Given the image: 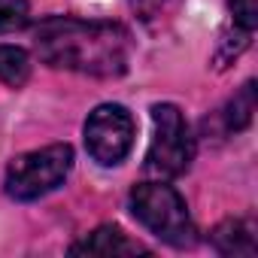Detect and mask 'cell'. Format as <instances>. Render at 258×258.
Returning <instances> with one entry per match:
<instances>
[{"label":"cell","mask_w":258,"mask_h":258,"mask_svg":"<svg viewBox=\"0 0 258 258\" xmlns=\"http://www.w3.org/2000/svg\"><path fill=\"white\" fill-rule=\"evenodd\" d=\"M34 49L49 67L115 79L127 70L131 34L115 22H82L70 16H55L37 25Z\"/></svg>","instance_id":"obj_1"},{"label":"cell","mask_w":258,"mask_h":258,"mask_svg":"<svg viewBox=\"0 0 258 258\" xmlns=\"http://www.w3.org/2000/svg\"><path fill=\"white\" fill-rule=\"evenodd\" d=\"M131 213L140 225H146L155 237H161L164 243H170L176 249L191 246L198 240L188 207L173 185H164V182L134 185L131 188Z\"/></svg>","instance_id":"obj_2"},{"label":"cell","mask_w":258,"mask_h":258,"mask_svg":"<svg viewBox=\"0 0 258 258\" xmlns=\"http://www.w3.org/2000/svg\"><path fill=\"white\" fill-rule=\"evenodd\" d=\"M155 134L146 152V170L158 179L182 176L195 161V137L188 131V121L173 103H155L152 106Z\"/></svg>","instance_id":"obj_3"},{"label":"cell","mask_w":258,"mask_h":258,"mask_svg":"<svg viewBox=\"0 0 258 258\" xmlns=\"http://www.w3.org/2000/svg\"><path fill=\"white\" fill-rule=\"evenodd\" d=\"M73 167V149L67 143H55L37 152H25L13 158L7 167L4 188L13 201H37L49 191H55Z\"/></svg>","instance_id":"obj_4"},{"label":"cell","mask_w":258,"mask_h":258,"mask_svg":"<svg viewBox=\"0 0 258 258\" xmlns=\"http://www.w3.org/2000/svg\"><path fill=\"white\" fill-rule=\"evenodd\" d=\"M134 146V118L118 103H100L85 118V149L97 164H118Z\"/></svg>","instance_id":"obj_5"},{"label":"cell","mask_w":258,"mask_h":258,"mask_svg":"<svg viewBox=\"0 0 258 258\" xmlns=\"http://www.w3.org/2000/svg\"><path fill=\"white\" fill-rule=\"evenodd\" d=\"M70 252L73 255H149L146 246L134 243L131 237H127L121 228H115V225H103V228L91 231L85 240L73 243Z\"/></svg>","instance_id":"obj_6"},{"label":"cell","mask_w":258,"mask_h":258,"mask_svg":"<svg viewBox=\"0 0 258 258\" xmlns=\"http://www.w3.org/2000/svg\"><path fill=\"white\" fill-rule=\"evenodd\" d=\"M213 246L222 255H243L255 258L258 255V240H255V222L252 219H228L213 231Z\"/></svg>","instance_id":"obj_7"},{"label":"cell","mask_w":258,"mask_h":258,"mask_svg":"<svg viewBox=\"0 0 258 258\" xmlns=\"http://www.w3.org/2000/svg\"><path fill=\"white\" fill-rule=\"evenodd\" d=\"M31 76V58L19 46H0V82L10 88H22Z\"/></svg>","instance_id":"obj_8"},{"label":"cell","mask_w":258,"mask_h":258,"mask_svg":"<svg viewBox=\"0 0 258 258\" xmlns=\"http://www.w3.org/2000/svg\"><path fill=\"white\" fill-rule=\"evenodd\" d=\"M252 112H255V82H246V85L231 97V103H228L225 112H222L225 127H228V131H243V127L252 121Z\"/></svg>","instance_id":"obj_9"},{"label":"cell","mask_w":258,"mask_h":258,"mask_svg":"<svg viewBox=\"0 0 258 258\" xmlns=\"http://www.w3.org/2000/svg\"><path fill=\"white\" fill-rule=\"evenodd\" d=\"M31 19L28 0H0V34L22 31Z\"/></svg>","instance_id":"obj_10"},{"label":"cell","mask_w":258,"mask_h":258,"mask_svg":"<svg viewBox=\"0 0 258 258\" xmlns=\"http://www.w3.org/2000/svg\"><path fill=\"white\" fill-rule=\"evenodd\" d=\"M231 13H234V25L246 34L255 31L258 25V0H231Z\"/></svg>","instance_id":"obj_11"},{"label":"cell","mask_w":258,"mask_h":258,"mask_svg":"<svg viewBox=\"0 0 258 258\" xmlns=\"http://www.w3.org/2000/svg\"><path fill=\"white\" fill-rule=\"evenodd\" d=\"M170 4H173V0H131L134 13H137L143 22H152V19H161V16H167Z\"/></svg>","instance_id":"obj_12"}]
</instances>
